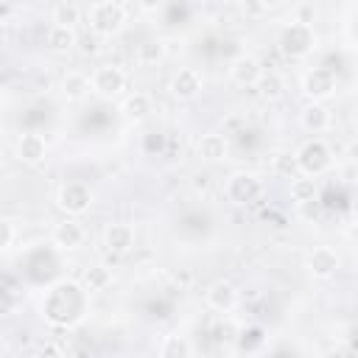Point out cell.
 I'll return each mask as SVG.
<instances>
[{
  "label": "cell",
  "instance_id": "obj_1",
  "mask_svg": "<svg viewBox=\"0 0 358 358\" xmlns=\"http://www.w3.org/2000/svg\"><path fill=\"white\" fill-rule=\"evenodd\" d=\"M126 22V11L117 0H98L90 8V31L101 36H115Z\"/></svg>",
  "mask_w": 358,
  "mask_h": 358
},
{
  "label": "cell",
  "instance_id": "obj_2",
  "mask_svg": "<svg viewBox=\"0 0 358 358\" xmlns=\"http://www.w3.org/2000/svg\"><path fill=\"white\" fill-rule=\"evenodd\" d=\"M313 45H316V34H313V25H308V22H291V25H285L282 28V34H280V50L288 56V59H302V56H308L310 50H313Z\"/></svg>",
  "mask_w": 358,
  "mask_h": 358
},
{
  "label": "cell",
  "instance_id": "obj_3",
  "mask_svg": "<svg viewBox=\"0 0 358 358\" xmlns=\"http://www.w3.org/2000/svg\"><path fill=\"white\" fill-rule=\"evenodd\" d=\"M296 159H299V171L308 173V176H322L333 165V154L324 145V140H319V137L302 143L299 151H296Z\"/></svg>",
  "mask_w": 358,
  "mask_h": 358
},
{
  "label": "cell",
  "instance_id": "obj_4",
  "mask_svg": "<svg viewBox=\"0 0 358 358\" xmlns=\"http://www.w3.org/2000/svg\"><path fill=\"white\" fill-rule=\"evenodd\" d=\"M224 193H227V199H229L232 204H249V201L260 199L263 182H260L255 173H249V171H235V173L227 179Z\"/></svg>",
  "mask_w": 358,
  "mask_h": 358
},
{
  "label": "cell",
  "instance_id": "obj_5",
  "mask_svg": "<svg viewBox=\"0 0 358 358\" xmlns=\"http://www.w3.org/2000/svg\"><path fill=\"white\" fill-rule=\"evenodd\" d=\"M56 204L67 215H81L92 207V190L84 182H67V185H62V190L56 196Z\"/></svg>",
  "mask_w": 358,
  "mask_h": 358
},
{
  "label": "cell",
  "instance_id": "obj_6",
  "mask_svg": "<svg viewBox=\"0 0 358 358\" xmlns=\"http://www.w3.org/2000/svg\"><path fill=\"white\" fill-rule=\"evenodd\" d=\"M336 84H338V78H336V73L330 67H313L302 78V92L310 101H324V98H330L336 92Z\"/></svg>",
  "mask_w": 358,
  "mask_h": 358
},
{
  "label": "cell",
  "instance_id": "obj_7",
  "mask_svg": "<svg viewBox=\"0 0 358 358\" xmlns=\"http://www.w3.org/2000/svg\"><path fill=\"white\" fill-rule=\"evenodd\" d=\"M126 90V73L117 64H101L92 73V92L101 98H115Z\"/></svg>",
  "mask_w": 358,
  "mask_h": 358
},
{
  "label": "cell",
  "instance_id": "obj_8",
  "mask_svg": "<svg viewBox=\"0 0 358 358\" xmlns=\"http://www.w3.org/2000/svg\"><path fill=\"white\" fill-rule=\"evenodd\" d=\"M201 92V73L196 67H179L171 78V95L179 101H190Z\"/></svg>",
  "mask_w": 358,
  "mask_h": 358
},
{
  "label": "cell",
  "instance_id": "obj_9",
  "mask_svg": "<svg viewBox=\"0 0 358 358\" xmlns=\"http://www.w3.org/2000/svg\"><path fill=\"white\" fill-rule=\"evenodd\" d=\"M338 255H336V249H330V246H313L310 252H308V271L313 274V277H319V280H327V277H333L336 271H338Z\"/></svg>",
  "mask_w": 358,
  "mask_h": 358
},
{
  "label": "cell",
  "instance_id": "obj_10",
  "mask_svg": "<svg viewBox=\"0 0 358 358\" xmlns=\"http://www.w3.org/2000/svg\"><path fill=\"white\" fill-rule=\"evenodd\" d=\"M84 238H87V229H84L81 221H76L73 215H67L64 221H59V224L53 227V243H56L59 249H64V252L78 249V246L84 243Z\"/></svg>",
  "mask_w": 358,
  "mask_h": 358
},
{
  "label": "cell",
  "instance_id": "obj_11",
  "mask_svg": "<svg viewBox=\"0 0 358 358\" xmlns=\"http://www.w3.org/2000/svg\"><path fill=\"white\" fill-rule=\"evenodd\" d=\"M204 299H207V305H210L213 310L227 313V310H232V308L238 305V288H235L229 280H215V282L204 291Z\"/></svg>",
  "mask_w": 358,
  "mask_h": 358
},
{
  "label": "cell",
  "instance_id": "obj_12",
  "mask_svg": "<svg viewBox=\"0 0 358 358\" xmlns=\"http://www.w3.org/2000/svg\"><path fill=\"white\" fill-rule=\"evenodd\" d=\"M17 157H20L25 165H39V162H45V157H48V143H45V137L36 134V131L20 134V140H17Z\"/></svg>",
  "mask_w": 358,
  "mask_h": 358
},
{
  "label": "cell",
  "instance_id": "obj_13",
  "mask_svg": "<svg viewBox=\"0 0 358 358\" xmlns=\"http://www.w3.org/2000/svg\"><path fill=\"white\" fill-rule=\"evenodd\" d=\"M103 243H106L109 252H115V255H126V252H131V249H134V227L126 224V221H115V224H109L106 232H103Z\"/></svg>",
  "mask_w": 358,
  "mask_h": 358
},
{
  "label": "cell",
  "instance_id": "obj_14",
  "mask_svg": "<svg viewBox=\"0 0 358 358\" xmlns=\"http://www.w3.org/2000/svg\"><path fill=\"white\" fill-rule=\"evenodd\" d=\"M229 76H232V81L235 84H241V87H255L257 81H260V76H263V64L255 59V56H238L232 64H229Z\"/></svg>",
  "mask_w": 358,
  "mask_h": 358
},
{
  "label": "cell",
  "instance_id": "obj_15",
  "mask_svg": "<svg viewBox=\"0 0 358 358\" xmlns=\"http://www.w3.org/2000/svg\"><path fill=\"white\" fill-rule=\"evenodd\" d=\"M92 92V78L84 76L81 70H70L62 78V98L64 101H84Z\"/></svg>",
  "mask_w": 358,
  "mask_h": 358
},
{
  "label": "cell",
  "instance_id": "obj_16",
  "mask_svg": "<svg viewBox=\"0 0 358 358\" xmlns=\"http://www.w3.org/2000/svg\"><path fill=\"white\" fill-rule=\"evenodd\" d=\"M151 109H154V103H151V95L148 92H131V95H126V101H123V106H120V112H123V117L126 120H145L148 115H151Z\"/></svg>",
  "mask_w": 358,
  "mask_h": 358
},
{
  "label": "cell",
  "instance_id": "obj_17",
  "mask_svg": "<svg viewBox=\"0 0 358 358\" xmlns=\"http://www.w3.org/2000/svg\"><path fill=\"white\" fill-rule=\"evenodd\" d=\"M227 151H229V143H227L224 134H218V131L201 134V140H199V157L204 162H218V159L227 157Z\"/></svg>",
  "mask_w": 358,
  "mask_h": 358
},
{
  "label": "cell",
  "instance_id": "obj_18",
  "mask_svg": "<svg viewBox=\"0 0 358 358\" xmlns=\"http://www.w3.org/2000/svg\"><path fill=\"white\" fill-rule=\"evenodd\" d=\"M299 120H302V126H305L308 131H313V134H319V131L330 129V112H327L319 101H310V103L302 109Z\"/></svg>",
  "mask_w": 358,
  "mask_h": 358
},
{
  "label": "cell",
  "instance_id": "obj_19",
  "mask_svg": "<svg viewBox=\"0 0 358 358\" xmlns=\"http://www.w3.org/2000/svg\"><path fill=\"white\" fill-rule=\"evenodd\" d=\"M316 193H319V187H316L313 176L299 173L291 179V201L294 204H310V201H316Z\"/></svg>",
  "mask_w": 358,
  "mask_h": 358
},
{
  "label": "cell",
  "instance_id": "obj_20",
  "mask_svg": "<svg viewBox=\"0 0 358 358\" xmlns=\"http://www.w3.org/2000/svg\"><path fill=\"white\" fill-rule=\"evenodd\" d=\"M76 45H78V34L73 28H67V25H50V31H48V48L53 53H64V50H70Z\"/></svg>",
  "mask_w": 358,
  "mask_h": 358
},
{
  "label": "cell",
  "instance_id": "obj_21",
  "mask_svg": "<svg viewBox=\"0 0 358 358\" xmlns=\"http://www.w3.org/2000/svg\"><path fill=\"white\" fill-rule=\"evenodd\" d=\"M255 87H257V92H260L266 101H277V98H282V92H285V81H282V76L274 73V70H263V76H260V81H257Z\"/></svg>",
  "mask_w": 358,
  "mask_h": 358
},
{
  "label": "cell",
  "instance_id": "obj_22",
  "mask_svg": "<svg viewBox=\"0 0 358 358\" xmlns=\"http://www.w3.org/2000/svg\"><path fill=\"white\" fill-rule=\"evenodd\" d=\"M271 168H274L277 176H285V179H294V176L302 173V171H299V159H296V154H288V151H277L274 159H271Z\"/></svg>",
  "mask_w": 358,
  "mask_h": 358
},
{
  "label": "cell",
  "instance_id": "obj_23",
  "mask_svg": "<svg viewBox=\"0 0 358 358\" xmlns=\"http://www.w3.org/2000/svg\"><path fill=\"white\" fill-rule=\"evenodd\" d=\"M165 59V45L159 39H145L137 45V62L140 64H157Z\"/></svg>",
  "mask_w": 358,
  "mask_h": 358
},
{
  "label": "cell",
  "instance_id": "obj_24",
  "mask_svg": "<svg viewBox=\"0 0 358 358\" xmlns=\"http://www.w3.org/2000/svg\"><path fill=\"white\" fill-rule=\"evenodd\" d=\"M109 282H112V271H109L106 266H90V268L84 271V285H87V291H106Z\"/></svg>",
  "mask_w": 358,
  "mask_h": 358
},
{
  "label": "cell",
  "instance_id": "obj_25",
  "mask_svg": "<svg viewBox=\"0 0 358 358\" xmlns=\"http://www.w3.org/2000/svg\"><path fill=\"white\" fill-rule=\"evenodd\" d=\"M81 20V8L70 0H62L56 8H53V25H67V28H76V22Z\"/></svg>",
  "mask_w": 358,
  "mask_h": 358
},
{
  "label": "cell",
  "instance_id": "obj_26",
  "mask_svg": "<svg viewBox=\"0 0 358 358\" xmlns=\"http://www.w3.org/2000/svg\"><path fill=\"white\" fill-rule=\"evenodd\" d=\"M159 355H165V358H187V355H193V347L182 336H168L165 344L159 347Z\"/></svg>",
  "mask_w": 358,
  "mask_h": 358
},
{
  "label": "cell",
  "instance_id": "obj_27",
  "mask_svg": "<svg viewBox=\"0 0 358 358\" xmlns=\"http://www.w3.org/2000/svg\"><path fill=\"white\" fill-rule=\"evenodd\" d=\"M98 39H101V34H95V31H90V34H81L76 48H78L84 56H92V53H98V48H101V42H98Z\"/></svg>",
  "mask_w": 358,
  "mask_h": 358
},
{
  "label": "cell",
  "instance_id": "obj_28",
  "mask_svg": "<svg viewBox=\"0 0 358 358\" xmlns=\"http://www.w3.org/2000/svg\"><path fill=\"white\" fill-rule=\"evenodd\" d=\"M0 249H11V243H14V238H17V229H14V224L11 221H0Z\"/></svg>",
  "mask_w": 358,
  "mask_h": 358
},
{
  "label": "cell",
  "instance_id": "obj_29",
  "mask_svg": "<svg viewBox=\"0 0 358 358\" xmlns=\"http://www.w3.org/2000/svg\"><path fill=\"white\" fill-rule=\"evenodd\" d=\"M190 187H193V193H207L210 190V173H196L190 179Z\"/></svg>",
  "mask_w": 358,
  "mask_h": 358
},
{
  "label": "cell",
  "instance_id": "obj_30",
  "mask_svg": "<svg viewBox=\"0 0 358 358\" xmlns=\"http://www.w3.org/2000/svg\"><path fill=\"white\" fill-rule=\"evenodd\" d=\"M137 6H140L143 11H148V14H151V11H159V8L165 6V0H137Z\"/></svg>",
  "mask_w": 358,
  "mask_h": 358
},
{
  "label": "cell",
  "instance_id": "obj_31",
  "mask_svg": "<svg viewBox=\"0 0 358 358\" xmlns=\"http://www.w3.org/2000/svg\"><path fill=\"white\" fill-rule=\"evenodd\" d=\"M296 22H313V6H302L299 11H296Z\"/></svg>",
  "mask_w": 358,
  "mask_h": 358
},
{
  "label": "cell",
  "instance_id": "obj_32",
  "mask_svg": "<svg viewBox=\"0 0 358 358\" xmlns=\"http://www.w3.org/2000/svg\"><path fill=\"white\" fill-rule=\"evenodd\" d=\"M255 3H257L260 8H266V11H271V8H277L282 0H255Z\"/></svg>",
  "mask_w": 358,
  "mask_h": 358
},
{
  "label": "cell",
  "instance_id": "obj_33",
  "mask_svg": "<svg viewBox=\"0 0 358 358\" xmlns=\"http://www.w3.org/2000/svg\"><path fill=\"white\" fill-rule=\"evenodd\" d=\"M355 129H358V109H355Z\"/></svg>",
  "mask_w": 358,
  "mask_h": 358
},
{
  "label": "cell",
  "instance_id": "obj_34",
  "mask_svg": "<svg viewBox=\"0 0 358 358\" xmlns=\"http://www.w3.org/2000/svg\"><path fill=\"white\" fill-rule=\"evenodd\" d=\"M190 3H193V0H190Z\"/></svg>",
  "mask_w": 358,
  "mask_h": 358
}]
</instances>
